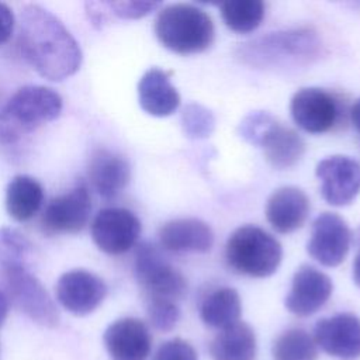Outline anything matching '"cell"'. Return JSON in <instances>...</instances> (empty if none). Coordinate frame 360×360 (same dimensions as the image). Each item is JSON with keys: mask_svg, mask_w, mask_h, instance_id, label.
<instances>
[{"mask_svg": "<svg viewBox=\"0 0 360 360\" xmlns=\"http://www.w3.org/2000/svg\"><path fill=\"white\" fill-rule=\"evenodd\" d=\"M309 212L307 194L294 186H284L271 193L266 204V218L278 233H291L302 226Z\"/></svg>", "mask_w": 360, "mask_h": 360, "instance_id": "d6986e66", "label": "cell"}, {"mask_svg": "<svg viewBox=\"0 0 360 360\" xmlns=\"http://www.w3.org/2000/svg\"><path fill=\"white\" fill-rule=\"evenodd\" d=\"M332 291V280L325 273L304 264L294 273L284 304L288 312L301 318L309 316L328 302Z\"/></svg>", "mask_w": 360, "mask_h": 360, "instance_id": "9a60e30c", "label": "cell"}, {"mask_svg": "<svg viewBox=\"0 0 360 360\" xmlns=\"http://www.w3.org/2000/svg\"><path fill=\"white\" fill-rule=\"evenodd\" d=\"M290 111L294 122L309 134L332 129L339 117L338 101L319 87L300 89L291 98Z\"/></svg>", "mask_w": 360, "mask_h": 360, "instance_id": "5bb4252c", "label": "cell"}, {"mask_svg": "<svg viewBox=\"0 0 360 360\" xmlns=\"http://www.w3.org/2000/svg\"><path fill=\"white\" fill-rule=\"evenodd\" d=\"M104 345L111 360H146L152 336L148 326L138 318H121L104 332Z\"/></svg>", "mask_w": 360, "mask_h": 360, "instance_id": "e0dca14e", "label": "cell"}, {"mask_svg": "<svg viewBox=\"0 0 360 360\" xmlns=\"http://www.w3.org/2000/svg\"><path fill=\"white\" fill-rule=\"evenodd\" d=\"M283 257L280 242L256 225H243L232 232L225 246L231 269L249 277H269L278 269Z\"/></svg>", "mask_w": 360, "mask_h": 360, "instance_id": "5b68a950", "label": "cell"}, {"mask_svg": "<svg viewBox=\"0 0 360 360\" xmlns=\"http://www.w3.org/2000/svg\"><path fill=\"white\" fill-rule=\"evenodd\" d=\"M271 353L274 360H316L318 346L307 330L291 328L278 335Z\"/></svg>", "mask_w": 360, "mask_h": 360, "instance_id": "484cf974", "label": "cell"}, {"mask_svg": "<svg viewBox=\"0 0 360 360\" xmlns=\"http://www.w3.org/2000/svg\"><path fill=\"white\" fill-rule=\"evenodd\" d=\"M350 248V229L346 221L333 212H322L312 224L307 250L312 259L326 267H336Z\"/></svg>", "mask_w": 360, "mask_h": 360, "instance_id": "8fae6325", "label": "cell"}, {"mask_svg": "<svg viewBox=\"0 0 360 360\" xmlns=\"http://www.w3.org/2000/svg\"><path fill=\"white\" fill-rule=\"evenodd\" d=\"M59 304L77 316L91 314L105 298L107 285L94 273L75 269L63 273L55 287Z\"/></svg>", "mask_w": 360, "mask_h": 360, "instance_id": "4fadbf2b", "label": "cell"}, {"mask_svg": "<svg viewBox=\"0 0 360 360\" xmlns=\"http://www.w3.org/2000/svg\"><path fill=\"white\" fill-rule=\"evenodd\" d=\"M104 4L114 15L125 20H136L145 17L159 7V3L156 1H108Z\"/></svg>", "mask_w": 360, "mask_h": 360, "instance_id": "4dcf8cb0", "label": "cell"}, {"mask_svg": "<svg viewBox=\"0 0 360 360\" xmlns=\"http://www.w3.org/2000/svg\"><path fill=\"white\" fill-rule=\"evenodd\" d=\"M44 187L41 183L27 174L13 177L6 190V208L8 215L24 222L31 219L42 207Z\"/></svg>", "mask_w": 360, "mask_h": 360, "instance_id": "603a6c76", "label": "cell"}, {"mask_svg": "<svg viewBox=\"0 0 360 360\" xmlns=\"http://www.w3.org/2000/svg\"><path fill=\"white\" fill-rule=\"evenodd\" d=\"M210 353L212 360H256V335L248 323L239 321L218 332Z\"/></svg>", "mask_w": 360, "mask_h": 360, "instance_id": "7402d4cb", "label": "cell"}, {"mask_svg": "<svg viewBox=\"0 0 360 360\" xmlns=\"http://www.w3.org/2000/svg\"><path fill=\"white\" fill-rule=\"evenodd\" d=\"M242 302L238 291L231 287H221L210 292L200 305L201 321L215 329H225L239 322Z\"/></svg>", "mask_w": 360, "mask_h": 360, "instance_id": "cb8c5ba5", "label": "cell"}, {"mask_svg": "<svg viewBox=\"0 0 360 360\" xmlns=\"http://www.w3.org/2000/svg\"><path fill=\"white\" fill-rule=\"evenodd\" d=\"M20 48L42 77L62 82L82 65V49L63 22L38 4H25L20 11Z\"/></svg>", "mask_w": 360, "mask_h": 360, "instance_id": "6da1fadb", "label": "cell"}, {"mask_svg": "<svg viewBox=\"0 0 360 360\" xmlns=\"http://www.w3.org/2000/svg\"><path fill=\"white\" fill-rule=\"evenodd\" d=\"M159 42L172 52L190 55L210 48L215 30L211 17L201 8L177 3L163 7L155 20Z\"/></svg>", "mask_w": 360, "mask_h": 360, "instance_id": "277c9868", "label": "cell"}, {"mask_svg": "<svg viewBox=\"0 0 360 360\" xmlns=\"http://www.w3.org/2000/svg\"><path fill=\"white\" fill-rule=\"evenodd\" d=\"M353 280L360 287V255L354 259L353 263Z\"/></svg>", "mask_w": 360, "mask_h": 360, "instance_id": "e575fe53", "label": "cell"}, {"mask_svg": "<svg viewBox=\"0 0 360 360\" xmlns=\"http://www.w3.org/2000/svg\"><path fill=\"white\" fill-rule=\"evenodd\" d=\"M314 340L325 353L354 359L360 356V319L349 312L322 318L314 328Z\"/></svg>", "mask_w": 360, "mask_h": 360, "instance_id": "2e32d148", "label": "cell"}, {"mask_svg": "<svg viewBox=\"0 0 360 360\" xmlns=\"http://www.w3.org/2000/svg\"><path fill=\"white\" fill-rule=\"evenodd\" d=\"M181 125L184 134L191 139H202L211 135L215 127V118L205 107L191 103L181 112Z\"/></svg>", "mask_w": 360, "mask_h": 360, "instance_id": "83f0119b", "label": "cell"}, {"mask_svg": "<svg viewBox=\"0 0 360 360\" xmlns=\"http://www.w3.org/2000/svg\"><path fill=\"white\" fill-rule=\"evenodd\" d=\"M62 97L45 86L18 89L0 110V143L8 145L53 121L62 111Z\"/></svg>", "mask_w": 360, "mask_h": 360, "instance_id": "3957f363", "label": "cell"}, {"mask_svg": "<svg viewBox=\"0 0 360 360\" xmlns=\"http://www.w3.org/2000/svg\"><path fill=\"white\" fill-rule=\"evenodd\" d=\"M159 242L163 249L174 253H205L214 245V232L201 219L179 218L162 225Z\"/></svg>", "mask_w": 360, "mask_h": 360, "instance_id": "ac0fdd59", "label": "cell"}, {"mask_svg": "<svg viewBox=\"0 0 360 360\" xmlns=\"http://www.w3.org/2000/svg\"><path fill=\"white\" fill-rule=\"evenodd\" d=\"M138 100L142 110L153 117L172 115L180 105V94L170 83L169 73L152 68L138 83Z\"/></svg>", "mask_w": 360, "mask_h": 360, "instance_id": "44dd1931", "label": "cell"}, {"mask_svg": "<svg viewBox=\"0 0 360 360\" xmlns=\"http://www.w3.org/2000/svg\"><path fill=\"white\" fill-rule=\"evenodd\" d=\"M239 134L252 145L263 149L266 160L276 169L294 166L304 155V139L292 129L277 122L266 111H255L243 118Z\"/></svg>", "mask_w": 360, "mask_h": 360, "instance_id": "8992f818", "label": "cell"}, {"mask_svg": "<svg viewBox=\"0 0 360 360\" xmlns=\"http://www.w3.org/2000/svg\"><path fill=\"white\" fill-rule=\"evenodd\" d=\"M30 240L17 229L0 228V267L3 271L25 270L31 257Z\"/></svg>", "mask_w": 360, "mask_h": 360, "instance_id": "4316f807", "label": "cell"}, {"mask_svg": "<svg viewBox=\"0 0 360 360\" xmlns=\"http://www.w3.org/2000/svg\"><path fill=\"white\" fill-rule=\"evenodd\" d=\"M350 118H352L354 128L360 132V98H357L356 103L353 104V107L350 110Z\"/></svg>", "mask_w": 360, "mask_h": 360, "instance_id": "836d02e7", "label": "cell"}, {"mask_svg": "<svg viewBox=\"0 0 360 360\" xmlns=\"http://www.w3.org/2000/svg\"><path fill=\"white\" fill-rule=\"evenodd\" d=\"M13 28H14V14L7 4L0 3V45L7 42V39L13 32Z\"/></svg>", "mask_w": 360, "mask_h": 360, "instance_id": "1f68e13d", "label": "cell"}, {"mask_svg": "<svg viewBox=\"0 0 360 360\" xmlns=\"http://www.w3.org/2000/svg\"><path fill=\"white\" fill-rule=\"evenodd\" d=\"M152 360H198V356L195 349L187 340L174 338L162 343Z\"/></svg>", "mask_w": 360, "mask_h": 360, "instance_id": "f546056e", "label": "cell"}, {"mask_svg": "<svg viewBox=\"0 0 360 360\" xmlns=\"http://www.w3.org/2000/svg\"><path fill=\"white\" fill-rule=\"evenodd\" d=\"M87 176L101 197L114 198L129 183L131 167L121 155L108 149H96L89 159Z\"/></svg>", "mask_w": 360, "mask_h": 360, "instance_id": "ffe728a7", "label": "cell"}, {"mask_svg": "<svg viewBox=\"0 0 360 360\" xmlns=\"http://www.w3.org/2000/svg\"><path fill=\"white\" fill-rule=\"evenodd\" d=\"M323 200L335 207L350 204L360 193V163L349 156L335 155L316 165Z\"/></svg>", "mask_w": 360, "mask_h": 360, "instance_id": "30bf717a", "label": "cell"}, {"mask_svg": "<svg viewBox=\"0 0 360 360\" xmlns=\"http://www.w3.org/2000/svg\"><path fill=\"white\" fill-rule=\"evenodd\" d=\"M91 200L84 184H77L70 191L49 201L42 214V229L49 235L75 233L89 222Z\"/></svg>", "mask_w": 360, "mask_h": 360, "instance_id": "7c38bea8", "label": "cell"}, {"mask_svg": "<svg viewBox=\"0 0 360 360\" xmlns=\"http://www.w3.org/2000/svg\"><path fill=\"white\" fill-rule=\"evenodd\" d=\"M8 314V297L0 290V326L4 323Z\"/></svg>", "mask_w": 360, "mask_h": 360, "instance_id": "d6a6232c", "label": "cell"}, {"mask_svg": "<svg viewBox=\"0 0 360 360\" xmlns=\"http://www.w3.org/2000/svg\"><path fill=\"white\" fill-rule=\"evenodd\" d=\"M4 281L8 298L17 309L41 326H58V308L35 276H32L27 269L4 271Z\"/></svg>", "mask_w": 360, "mask_h": 360, "instance_id": "ba28073f", "label": "cell"}, {"mask_svg": "<svg viewBox=\"0 0 360 360\" xmlns=\"http://www.w3.org/2000/svg\"><path fill=\"white\" fill-rule=\"evenodd\" d=\"M146 312L149 323L159 332H170L180 319L177 302L169 300H148Z\"/></svg>", "mask_w": 360, "mask_h": 360, "instance_id": "f1b7e54d", "label": "cell"}, {"mask_svg": "<svg viewBox=\"0 0 360 360\" xmlns=\"http://www.w3.org/2000/svg\"><path fill=\"white\" fill-rule=\"evenodd\" d=\"M221 17L225 25L239 34L255 31L264 17L266 6L260 0H233L221 3Z\"/></svg>", "mask_w": 360, "mask_h": 360, "instance_id": "d4e9b609", "label": "cell"}, {"mask_svg": "<svg viewBox=\"0 0 360 360\" xmlns=\"http://www.w3.org/2000/svg\"><path fill=\"white\" fill-rule=\"evenodd\" d=\"M134 271L148 300H169L176 302L187 291L184 276L149 242H143L138 246Z\"/></svg>", "mask_w": 360, "mask_h": 360, "instance_id": "52a82bcc", "label": "cell"}, {"mask_svg": "<svg viewBox=\"0 0 360 360\" xmlns=\"http://www.w3.org/2000/svg\"><path fill=\"white\" fill-rule=\"evenodd\" d=\"M321 51V41L309 28H295L269 32L243 44L239 48L240 59L263 69L292 68L311 63Z\"/></svg>", "mask_w": 360, "mask_h": 360, "instance_id": "7a4b0ae2", "label": "cell"}, {"mask_svg": "<svg viewBox=\"0 0 360 360\" xmlns=\"http://www.w3.org/2000/svg\"><path fill=\"white\" fill-rule=\"evenodd\" d=\"M141 229V221L132 211L121 207H108L94 217L91 238L100 250L108 255H121L136 243Z\"/></svg>", "mask_w": 360, "mask_h": 360, "instance_id": "9c48e42d", "label": "cell"}]
</instances>
